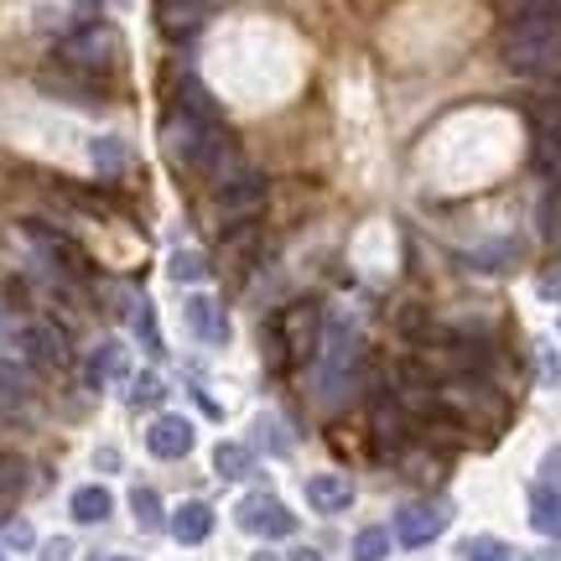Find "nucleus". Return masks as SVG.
<instances>
[{
    "mask_svg": "<svg viewBox=\"0 0 561 561\" xmlns=\"http://www.w3.org/2000/svg\"><path fill=\"white\" fill-rule=\"evenodd\" d=\"M0 396L21 401V396H26V369H16V364H0Z\"/></svg>",
    "mask_w": 561,
    "mask_h": 561,
    "instance_id": "nucleus-28",
    "label": "nucleus"
},
{
    "mask_svg": "<svg viewBox=\"0 0 561 561\" xmlns=\"http://www.w3.org/2000/svg\"><path fill=\"white\" fill-rule=\"evenodd\" d=\"M94 161H100L104 178H121L125 167H130V146L115 136H104V140H94Z\"/></svg>",
    "mask_w": 561,
    "mask_h": 561,
    "instance_id": "nucleus-21",
    "label": "nucleus"
},
{
    "mask_svg": "<svg viewBox=\"0 0 561 561\" xmlns=\"http://www.w3.org/2000/svg\"><path fill=\"white\" fill-rule=\"evenodd\" d=\"M130 510H136L140 530H167V510H161L157 489H136V494H130Z\"/></svg>",
    "mask_w": 561,
    "mask_h": 561,
    "instance_id": "nucleus-20",
    "label": "nucleus"
},
{
    "mask_svg": "<svg viewBox=\"0 0 561 561\" xmlns=\"http://www.w3.org/2000/svg\"><path fill=\"white\" fill-rule=\"evenodd\" d=\"M110 561H130V557H110Z\"/></svg>",
    "mask_w": 561,
    "mask_h": 561,
    "instance_id": "nucleus-40",
    "label": "nucleus"
},
{
    "mask_svg": "<svg viewBox=\"0 0 561 561\" xmlns=\"http://www.w3.org/2000/svg\"><path fill=\"white\" fill-rule=\"evenodd\" d=\"M94 462H100L104 473H115V468H121V453H115V447H104V453H100V458H94Z\"/></svg>",
    "mask_w": 561,
    "mask_h": 561,
    "instance_id": "nucleus-35",
    "label": "nucleus"
},
{
    "mask_svg": "<svg viewBox=\"0 0 561 561\" xmlns=\"http://www.w3.org/2000/svg\"><path fill=\"white\" fill-rule=\"evenodd\" d=\"M510 261H515V244H510V240L489 244V250H479V255H473V265H479V271H504Z\"/></svg>",
    "mask_w": 561,
    "mask_h": 561,
    "instance_id": "nucleus-25",
    "label": "nucleus"
},
{
    "mask_svg": "<svg viewBox=\"0 0 561 561\" xmlns=\"http://www.w3.org/2000/svg\"><path fill=\"white\" fill-rule=\"evenodd\" d=\"M557 301H561V276H557Z\"/></svg>",
    "mask_w": 561,
    "mask_h": 561,
    "instance_id": "nucleus-39",
    "label": "nucleus"
},
{
    "mask_svg": "<svg viewBox=\"0 0 561 561\" xmlns=\"http://www.w3.org/2000/svg\"><path fill=\"white\" fill-rule=\"evenodd\" d=\"M167 530H172V541L178 546H203L208 536H214V504H203V500L178 504V510L167 515Z\"/></svg>",
    "mask_w": 561,
    "mask_h": 561,
    "instance_id": "nucleus-9",
    "label": "nucleus"
},
{
    "mask_svg": "<svg viewBox=\"0 0 561 561\" xmlns=\"http://www.w3.org/2000/svg\"><path fill=\"white\" fill-rule=\"evenodd\" d=\"M541 234L551 244H561V198H546L541 203Z\"/></svg>",
    "mask_w": 561,
    "mask_h": 561,
    "instance_id": "nucleus-29",
    "label": "nucleus"
},
{
    "mask_svg": "<svg viewBox=\"0 0 561 561\" xmlns=\"http://www.w3.org/2000/svg\"><path fill=\"white\" fill-rule=\"evenodd\" d=\"M187 328L203 343H229V318L214 297H187Z\"/></svg>",
    "mask_w": 561,
    "mask_h": 561,
    "instance_id": "nucleus-12",
    "label": "nucleus"
},
{
    "mask_svg": "<svg viewBox=\"0 0 561 561\" xmlns=\"http://www.w3.org/2000/svg\"><path fill=\"white\" fill-rule=\"evenodd\" d=\"M193 442H198V432H193V421L187 416H157L151 421V432H146V447H151V458H161V462H178V458H187L193 453Z\"/></svg>",
    "mask_w": 561,
    "mask_h": 561,
    "instance_id": "nucleus-8",
    "label": "nucleus"
},
{
    "mask_svg": "<svg viewBox=\"0 0 561 561\" xmlns=\"http://www.w3.org/2000/svg\"><path fill=\"white\" fill-rule=\"evenodd\" d=\"M68 557H73V541H62V536L42 541V561H68Z\"/></svg>",
    "mask_w": 561,
    "mask_h": 561,
    "instance_id": "nucleus-34",
    "label": "nucleus"
},
{
    "mask_svg": "<svg viewBox=\"0 0 561 561\" xmlns=\"http://www.w3.org/2000/svg\"><path fill=\"white\" fill-rule=\"evenodd\" d=\"M255 432H261V442H265V447H271V453H291V442L280 437V426H276V421H271V416H265L261 426H255Z\"/></svg>",
    "mask_w": 561,
    "mask_h": 561,
    "instance_id": "nucleus-31",
    "label": "nucleus"
},
{
    "mask_svg": "<svg viewBox=\"0 0 561 561\" xmlns=\"http://www.w3.org/2000/svg\"><path fill=\"white\" fill-rule=\"evenodd\" d=\"M536 167L561 187V136H536Z\"/></svg>",
    "mask_w": 561,
    "mask_h": 561,
    "instance_id": "nucleus-24",
    "label": "nucleus"
},
{
    "mask_svg": "<svg viewBox=\"0 0 561 561\" xmlns=\"http://www.w3.org/2000/svg\"><path fill=\"white\" fill-rule=\"evenodd\" d=\"M525 110H530V121H536V136H561V89H551V94H530Z\"/></svg>",
    "mask_w": 561,
    "mask_h": 561,
    "instance_id": "nucleus-18",
    "label": "nucleus"
},
{
    "mask_svg": "<svg viewBox=\"0 0 561 561\" xmlns=\"http://www.w3.org/2000/svg\"><path fill=\"white\" fill-rule=\"evenodd\" d=\"M265 208V178L261 172H234L229 182H219V219L234 229V224H255V214Z\"/></svg>",
    "mask_w": 561,
    "mask_h": 561,
    "instance_id": "nucleus-5",
    "label": "nucleus"
},
{
    "mask_svg": "<svg viewBox=\"0 0 561 561\" xmlns=\"http://www.w3.org/2000/svg\"><path fill=\"white\" fill-rule=\"evenodd\" d=\"M307 504H312L318 515H343V510L354 504L348 473H312V479H307Z\"/></svg>",
    "mask_w": 561,
    "mask_h": 561,
    "instance_id": "nucleus-11",
    "label": "nucleus"
},
{
    "mask_svg": "<svg viewBox=\"0 0 561 561\" xmlns=\"http://www.w3.org/2000/svg\"><path fill=\"white\" fill-rule=\"evenodd\" d=\"M58 58L68 68H79V73H110L115 58H121V32L104 26V21H83L58 42Z\"/></svg>",
    "mask_w": 561,
    "mask_h": 561,
    "instance_id": "nucleus-2",
    "label": "nucleus"
},
{
    "mask_svg": "<svg viewBox=\"0 0 561 561\" xmlns=\"http://www.w3.org/2000/svg\"><path fill=\"white\" fill-rule=\"evenodd\" d=\"M89 375H94V380H125L121 343H100V348H94V359H89Z\"/></svg>",
    "mask_w": 561,
    "mask_h": 561,
    "instance_id": "nucleus-22",
    "label": "nucleus"
},
{
    "mask_svg": "<svg viewBox=\"0 0 561 561\" xmlns=\"http://www.w3.org/2000/svg\"><path fill=\"white\" fill-rule=\"evenodd\" d=\"M21 348H26V359L37 364V369H62L68 364V333L53 318L26 322L21 328Z\"/></svg>",
    "mask_w": 561,
    "mask_h": 561,
    "instance_id": "nucleus-7",
    "label": "nucleus"
},
{
    "mask_svg": "<svg viewBox=\"0 0 561 561\" xmlns=\"http://www.w3.org/2000/svg\"><path fill=\"white\" fill-rule=\"evenodd\" d=\"M208 16V0H157V26L172 42H187Z\"/></svg>",
    "mask_w": 561,
    "mask_h": 561,
    "instance_id": "nucleus-10",
    "label": "nucleus"
},
{
    "mask_svg": "<svg viewBox=\"0 0 561 561\" xmlns=\"http://www.w3.org/2000/svg\"><path fill=\"white\" fill-rule=\"evenodd\" d=\"M68 510H73V520L79 525H104L110 515H115V494H110L104 483H83V489H73Z\"/></svg>",
    "mask_w": 561,
    "mask_h": 561,
    "instance_id": "nucleus-13",
    "label": "nucleus"
},
{
    "mask_svg": "<svg viewBox=\"0 0 561 561\" xmlns=\"http://www.w3.org/2000/svg\"><path fill=\"white\" fill-rule=\"evenodd\" d=\"M214 468H219V479L240 483L255 473V447H244V442H219L214 447Z\"/></svg>",
    "mask_w": 561,
    "mask_h": 561,
    "instance_id": "nucleus-15",
    "label": "nucleus"
},
{
    "mask_svg": "<svg viewBox=\"0 0 561 561\" xmlns=\"http://www.w3.org/2000/svg\"><path fill=\"white\" fill-rule=\"evenodd\" d=\"M504 16H530V11H557V0H494Z\"/></svg>",
    "mask_w": 561,
    "mask_h": 561,
    "instance_id": "nucleus-30",
    "label": "nucleus"
},
{
    "mask_svg": "<svg viewBox=\"0 0 561 561\" xmlns=\"http://www.w3.org/2000/svg\"><path fill=\"white\" fill-rule=\"evenodd\" d=\"M250 561H286V557H276V551H255Z\"/></svg>",
    "mask_w": 561,
    "mask_h": 561,
    "instance_id": "nucleus-37",
    "label": "nucleus"
},
{
    "mask_svg": "<svg viewBox=\"0 0 561 561\" xmlns=\"http://www.w3.org/2000/svg\"><path fill=\"white\" fill-rule=\"evenodd\" d=\"M462 561H515V551L500 536H468L462 541Z\"/></svg>",
    "mask_w": 561,
    "mask_h": 561,
    "instance_id": "nucleus-23",
    "label": "nucleus"
},
{
    "mask_svg": "<svg viewBox=\"0 0 561 561\" xmlns=\"http://www.w3.org/2000/svg\"><path fill=\"white\" fill-rule=\"evenodd\" d=\"M276 339H280V354H286V364H307V359H318V348H322V333H328V322H322V307L312 297H301L291 301L286 312H280L276 322Z\"/></svg>",
    "mask_w": 561,
    "mask_h": 561,
    "instance_id": "nucleus-3",
    "label": "nucleus"
},
{
    "mask_svg": "<svg viewBox=\"0 0 561 561\" xmlns=\"http://www.w3.org/2000/svg\"><path fill=\"white\" fill-rule=\"evenodd\" d=\"M504 62L515 73H551L561 62V11H530L515 16L504 32Z\"/></svg>",
    "mask_w": 561,
    "mask_h": 561,
    "instance_id": "nucleus-1",
    "label": "nucleus"
},
{
    "mask_svg": "<svg viewBox=\"0 0 561 561\" xmlns=\"http://www.w3.org/2000/svg\"><path fill=\"white\" fill-rule=\"evenodd\" d=\"M172 276H178V280H198V276H208V261H203V255H193V250H182V255H172Z\"/></svg>",
    "mask_w": 561,
    "mask_h": 561,
    "instance_id": "nucleus-27",
    "label": "nucleus"
},
{
    "mask_svg": "<svg viewBox=\"0 0 561 561\" xmlns=\"http://www.w3.org/2000/svg\"><path fill=\"white\" fill-rule=\"evenodd\" d=\"M541 483H546V489H557V483H561V447H551V453H546V462H541Z\"/></svg>",
    "mask_w": 561,
    "mask_h": 561,
    "instance_id": "nucleus-33",
    "label": "nucleus"
},
{
    "mask_svg": "<svg viewBox=\"0 0 561 561\" xmlns=\"http://www.w3.org/2000/svg\"><path fill=\"white\" fill-rule=\"evenodd\" d=\"M530 525H536L541 536H551V541H561V494L557 489H546V483L530 489Z\"/></svg>",
    "mask_w": 561,
    "mask_h": 561,
    "instance_id": "nucleus-14",
    "label": "nucleus"
},
{
    "mask_svg": "<svg viewBox=\"0 0 561 561\" xmlns=\"http://www.w3.org/2000/svg\"><path fill=\"white\" fill-rule=\"evenodd\" d=\"M390 546H396V530H385V525H364L359 536H354V561H385L390 557Z\"/></svg>",
    "mask_w": 561,
    "mask_h": 561,
    "instance_id": "nucleus-19",
    "label": "nucleus"
},
{
    "mask_svg": "<svg viewBox=\"0 0 561 561\" xmlns=\"http://www.w3.org/2000/svg\"><path fill=\"white\" fill-rule=\"evenodd\" d=\"M68 5H79V11H94V5H100V0H68Z\"/></svg>",
    "mask_w": 561,
    "mask_h": 561,
    "instance_id": "nucleus-38",
    "label": "nucleus"
},
{
    "mask_svg": "<svg viewBox=\"0 0 561 561\" xmlns=\"http://www.w3.org/2000/svg\"><path fill=\"white\" fill-rule=\"evenodd\" d=\"M447 504H405L401 515H396V541L405 546V551H421V546H432L447 530Z\"/></svg>",
    "mask_w": 561,
    "mask_h": 561,
    "instance_id": "nucleus-6",
    "label": "nucleus"
},
{
    "mask_svg": "<svg viewBox=\"0 0 561 561\" xmlns=\"http://www.w3.org/2000/svg\"><path fill=\"white\" fill-rule=\"evenodd\" d=\"M286 561H322V551H318V546H297Z\"/></svg>",
    "mask_w": 561,
    "mask_h": 561,
    "instance_id": "nucleus-36",
    "label": "nucleus"
},
{
    "mask_svg": "<svg viewBox=\"0 0 561 561\" xmlns=\"http://www.w3.org/2000/svg\"><path fill=\"white\" fill-rule=\"evenodd\" d=\"M130 401H136V405L161 401V380H151V375H146V380H136V390H130Z\"/></svg>",
    "mask_w": 561,
    "mask_h": 561,
    "instance_id": "nucleus-32",
    "label": "nucleus"
},
{
    "mask_svg": "<svg viewBox=\"0 0 561 561\" xmlns=\"http://www.w3.org/2000/svg\"><path fill=\"white\" fill-rule=\"evenodd\" d=\"M234 525L250 530V536H265V541H286V536H297V515L276 500V494H244L234 504Z\"/></svg>",
    "mask_w": 561,
    "mask_h": 561,
    "instance_id": "nucleus-4",
    "label": "nucleus"
},
{
    "mask_svg": "<svg viewBox=\"0 0 561 561\" xmlns=\"http://www.w3.org/2000/svg\"><path fill=\"white\" fill-rule=\"evenodd\" d=\"M89 561H104V557H89Z\"/></svg>",
    "mask_w": 561,
    "mask_h": 561,
    "instance_id": "nucleus-42",
    "label": "nucleus"
},
{
    "mask_svg": "<svg viewBox=\"0 0 561 561\" xmlns=\"http://www.w3.org/2000/svg\"><path fill=\"white\" fill-rule=\"evenodd\" d=\"M178 110L182 115H193V121H219V104H214V94H208L198 79L178 83Z\"/></svg>",
    "mask_w": 561,
    "mask_h": 561,
    "instance_id": "nucleus-17",
    "label": "nucleus"
},
{
    "mask_svg": "<svg viewBox=\"0 0 561 561\" xmlns=\"http://www.w3.org/2000/svg\"><path fill=\"white\" fill-rule=\"evenodd\" d=\"M136 333H140V343H146V354H161L157 318H151V307H146V301H136Z\"/></svg>",
    "mask_w": 561,
    "mask_h": 561,
    "instance_id": "nucleus-26",
    "label": "nucleus"
},
{
    "mask_svg": "<svg viewBox=\"0 0 561 561\" xmlns=\"http://www.w3.org/2000/svg\"><path fill=\"white\" fill-rule=\"evenodd\" d=\"M26 489H32V462L21 453H0V504L21 500Z\"/></svg>",
    "mask_w": 561,
    "mask_h": 561,
    "instance_id": "nucleus-16",
    "label": "nucleus"
},
{
    "mask_svg": "<svg viewBox=\"0 0 561 561\" xmlns=\"http://www.w3.org/2000/svg\"><path fill=\"white\" fill-rule=\"evenodd\" d=\"M0 561H11V557H5V551H0Z\"/></svg>",
    "mask_w": 561,
    "mask_h": 561,
    "instance_id": "nucleus-41",
    "label": "nucleus"
}]
</instances>
